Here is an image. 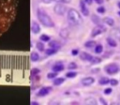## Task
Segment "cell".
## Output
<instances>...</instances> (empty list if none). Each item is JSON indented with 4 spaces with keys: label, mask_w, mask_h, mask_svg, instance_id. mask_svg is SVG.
Returning a JSON list of instances; mask_svg holds the SVG:
<instances>
[{
    "label": "cell",
    "mask_w": 120,
    "mask_h": 105,
    "mask_svg": "<svg viewBox=\"0 0 120 105\" xmlns=\"http://www.w3.org/2000/svg\"><path fill=\"white\" fill-rule=\"evenodd\" d=\"M37 16L38 21L46 27H53L54 26V22L52 20V18L41 8H38L37 10Z\"/></svg>",
    "instance_id": "cell-1"
},
{
    "label": "cell",
    "mask_w": 120,
    "mask_h": 105,
    "mask_svg": "<svg viewBox=\"0 0 120 105\" xmlns=\"http://www.w3.org/2000/svg\"><path fill=\"white\" fill-rule=\"evenodd\" d=\"M68 20L70 23L74 25H79L82 23V18L80 15V13L74 9V8H69L68 11Z\"/></svg>",
    "instance_id": "cell-2"
},
{
    "label": "cell",
    "mask_w": 120,
    "mask_h": 105,
    "mask_svg": "<svg viewBox=\"0 0 120 105\" xmlns=\"http://www.w3.org/2000/svg\"><path fill=\"white\" fill-rule=\"evenodd\" d=\"M104 70L107 74L109 75H113V74H116L118 71H119V67L117 64H114V63H112V64H109V65H106L105 68H104Z\"/></svg>",
    "instance_id": "cell-3"
},
{
    "label": "cell",
    "mask_w": 120,
    "mask_h": 105,
    "mask_svg": "<svg viewBox=\"0 0 120 105\" xmlns=\"http://www.w3.org/2000/svg\"><path fill=\"white\" fill-rule=\"evenodd\" d=\"M53 10H54V12H55L57 15L62 16V15H64V14H65V12L67 11V8H66L63 4L58 3V4H56V5L54 6Z\"/></svg>",
    "instance_id": "cell-4"
},
{
    "label": "cell",
    "mask_w": 120,
    "mask_h": 105,
    "mask_svg": "<svg viewBox=\"0 0 120 105\" xmlns=\"http://www.w3.org/2000/svg\"><path fill=\"white\" fill-rule=\"evenodd\" d=\"M52 90V88L51 86H45V87H42V88H40V89L38 91L37 96H38V97H45V96H47Z\"/></svg>",
    "instance_id": "cell-5"
},
{
    "label": "cell",
    "mask_w": 120,
    "mask_h": 105,
    "mask_svg": "<svg viewBox=\"0 0 120 105\" xmlns=\"http://www.w3.org/2000/svg\"><path fill=\"white\" fill-rule=\"evenodd\" d=\"M104 31H105V28L102 25H97L96 27L93 28V30L91 32V37H97V36L100 35Z\"/></svg>",
    "instance_id": "cell-6"
},
{
    "label": "cell",
    "mask_w": 120,
    "mask_h": 105,
    "mask_svg": "<svg viewBox=\"0 0 120 105\" xmlns=\"http://www.w3.org/2000/svg\"><path fill=\"white\" fill-rule=\"evenodd\" d=\"M80 8H81V11H82L83 16L89 15V10L86 8V3L84 2V0H80Z\"/></svg>",
    "instance_id": "cell-7"
},
{
    "label": "cell",
    "mask_w": 120,
    "mask_h": 105,
    "mask_svg": "<svg viewBox=\"0 0 120 105\" xmlns=\"http://www.w3.org/2000/svg\"><path fill=\"white\" fill-rule=\"evenodd\" d=\"M94 56H92L90 53L86 52H80V58L82 60V61H92Z\"/></svg>",
    "instance_id": "cell-8"
},
{
    "label": "cell",
    "mask_w": 120,
    "mask_h": 105,
    "mask_svg": "<svg viewBox=\"0 0 120 105\" xmlns=\"http://www.w3.org/2000/svg\"><path fill=\"white\" fill-rule=\"evenodd\" d=\"M82 84L84 85V86H89L91 84H93L95 82V79L93 77H85L82 80Z\"/></svg>",
    "instance_id": "cell-9"
},
{
    "label": "cell",
    "mask_w": 120,
    "mask_h": 105,
    "mask_svg": "<svg viewBox=\"0 0 120 105\" xmlns=\"http://www.w3.org/2000/svg\"><path fill=\"white\" fill-rule=\"evenodd\" d=\"M64 68H65V67H64V64H63L62 62H57V63H55V64L52 66V69L53 71H55V72H60V71H62Z\"/></svg>",
    "instance_id": "cell-10"
},
{
    "label": "cell",
    "mask_w": 120,
    "mask_h": 105,
    "mask_svg": "<svg viewBox=\"0 0 120 105\" xmlns=\"http://www.w3.org/2000/svg\"><path fill=\"white\" fill-rule=\"evenodd\" d=\"M31 31H32V33H34V34H38L39 31H40V26H39V24L37 22H32V25H31Z\"/></svg>",
    "instance_id": "cell-11"
},
{
    "label": "cell",
    "mask_w": 120,
    "mask_h": 105,
    "mask_svg": "<svg viewBox=\"0 0 120 105\" xmlns=\"http://www.w3.org/2000/svg\"><path fill=\"white\" fill-rule=\"evenodd\" d=\"M49 46H50V48L55 49V50H57V51L61 48V44H60L58 41H56V40H52V41H51V42L49 43Z\"/></svg>",
    "instance_id": "cell-12"
},
{
    "label": "cell",
    "mask_w": 120,
    "mask_h": 105,
    "mask_svg": "<svg viewBox=\"0 0 120 105\" xmlns=\"http://www.w3.org/2000/svg\"><path fill=\"white\" fill-rule=\"evenodd\" d=\"M103 22L106 23V24L109 25V26H112V25L114 24V21H113V19L111 18V17H105V18L103 19Z\"/></svg>",
    "instance_id": "cell-13"
},
{
    "label": "cell",
    "mask_w": 120,
    "mask_h": 105,
    "mask_svg": "<svg viewBox=\"0 0 120 105\" xmlns=\"http://www.w3.org/2000/svg\"><path fill=\"white\" fill-rule=\"evenodd\" d=\"M38 59H39L38 53L36 52H32L31 54H30V60H31L32 62H37Z\"/></svg>",
    "instance_id": "cell-14"
},
{
    "label": "cell",
    "mask_w": 120,
    "mask_h": 105,
    "mask_svg": "<svg viewBox=\"0 0 120 105\" xmlns=\"http://www.w3.org/2000/svg\"><path fill=\"white\" fill-rule=\"evenodd\" d=\"M106 41H107V43L109 44V46H111V47H116V46H117L116 41H115L113 38H106Z\"/></svg>",
    "instance_id": "cell-15"
},
{
    "label": "cell",
    "mask_w": 120,
    "mask_h": 105,
    "mask_svg": "<svg viewBox=\"0 0 120 105\" xmlns=\"http://www.w3.org/2000/svg\"><path fill=\"white\" fill-rule=\"evenodd\" d=\"M109 82H110V80H109L108 78H106V77H102V78H100V79L98 80V84H100V85L108 84Z\"/></svg>",
    "instance_id": "cell-16"
},
{
    "label": "cell",
    "mask_w": 120,
    "mask_h": 105,
    "mask_svg": "<svg viewBox=\"0 0 120 105\" xmlns=\"http://www.w3.org/2000/svg\"><path fill=\"white\" fill-rule=\"evenodd\" d=\"M64 82H65V79H64V78H62V77H58V78L54 79V81H53V84H54V85H60V84H62Z\"/></svg>",
    "instance_id": "cell-17"
},
{
    "label": "cell",
    "mask_w": 120,
    "mask_h": 105,
    "mask_svg": "<svg viewBox=\"0 0 120 105\" xmlns=\"http://www.w3.org/2000/svg\"><path fill=\"white\" fill-rule=\"evenodd\" d=\"M60 36H61L62 38H67L68 36V30L67 28L61 29V31H60Z\"/></svg>",
    "instance_id": "cell-18"
},
{
    "label": "cell",
    "mask_w": 120,
    "mask_h": 105,
    "mask_svg": "<svg viewBox=\"0 0 120 105\" xmlns=\"http://www.w3.org/2000/svg\"><path fill=\"white\" fill-rule=\"evenodd\" d=\"M94 51H95V52H96V53H101V52H102V51H103V46H102V45H100V44H98V45H96V46H95Z\"/></svg>",
    "instance_id": "cell-19"
},
{
    "label": "cell",
    "mask_w": 120,
    "mask_h": 105,
    "mask_svg": "<svg viewBox=\"0 0 120 105\" xmlns=\"http://www.w3.org/2000/svg\"><path fill=\"white\" fill-rule=\"evenodd\" d=\"M56 52H57V50L52 49V48H49V49L45 50V53H46L47 55H52V54H54Z\"/></svg>",
    "instance_id": "cell-20"
},
{
    "label": "cell",
    "mask_w": 120,
    "mask_h": 105,
    "mask_svg": "<svg viewBox=\"0 0 120 105\" xmlns=\"http://www.w3.org/2000/svg\"><path fill=\"white\" fill-rule=\"evenodd\" d=\"M37 48H38V50L39 51V52H43L44 50H45V47H44V44L41 42V41H38V42H37Z\"/></svg>",
    "instance_id": "cell-21"
},
{
    "label": "cell",
    "mask_w": 120,
    "mask_h": 105,
    "mask_svg": "<svg viewBox=\"0 0 120 105\" xmlns=\"http://www.w3.org/2000/svg\"><path fill=\"white\" fill-rule=\"evenodd\" d=\"M77 76V72L76 71H68L66 73V77L67 78H75Z\"/></svg>",
    "instance_id": "cell-22"
},
{
    "label": "cell",
    "mask_w": 120,
    "mask_h": 105,
    "mask_svg": "<svg viewBox=\"0 0 120 105\" xmlns=\"http://www.w3.org/2000/svg\"><path fill=\"white\" fill-rule=\"evenodd\" d=\"M84 46L87 47V48H91V47H93V46H96V41H94V40L86 41V42L84 43Z\"/></svg>",
    "instance_id": "cell-23"
},
{
    "label": "cell",
    "mask_w": 120,
    "mask_h": 105,
    "mask_svg": "<svg viewBox=\"0 0 120 105\" xmlns=\"http://www.w3.org/2000/svg\"><path fill=\"white\" fill-rule=\"evenodd\" d=\"M78 67H77V64L76 63H74V62H71V63H69L68 64V69H76Z\"/></svg>",
    "instance_id": "cell-24"
},
{
    "label": "cell",
    "mask_w": 120,
    "mask_h": 105,
    "mask_svg": "<svg viewBox=\"0 0 120 105\" xmlns=\"http://www.w3.org/2000/svg\"><path fill=\"white\" fill-rule=\"evenodd\" d=\"M56 76H57V72H55V71L50 72V73L47 74V78H48V79H53V78H55Z\"/></svg>",
    "instance_id": "cell-25"
},
{
    "label": "cell",
    "mask_w": 120,
    "mask_h": 105,
    "mask_svg": "<svg viewBox=\"0 0 120 105\" xmlns=\"http://www.w3.org/2000/svg\"><path fill=\"white\" fill-rule=\"evenodd\" d=\"M39 38H40V40H41V41H49L51 38H50L48 35H41Z\"/></svg>",
    "instance_id": "cell-26"
},
{
    "label": "cell",
    "mask_w": 120,
    "mask_h": 105,
    "mask_svg": "<svg viewBox=\"0 0 120 105\" xmlns=\"http://www.w3.org/2000/svg\"><path fill=\"white\" fill-rule=\"evenodd\" d=\"M97 11H98V13H99V14H103V13L105 12V8H104L103 6L98 7V8H97Z\"/></svg>",
    "instance_id": "cell-27"
},
{
    "label": "cell",
    "mask_w": 120,
    "mask_h": 105,
    "mask_svg": "<svg viewBox=\"0 0 120 105\" xmlns=\"http://www.w3.org/2000/svg\"><path fill=\"white\" fill-rule=\"evenodd\" d=\"M100 61H101V58H99V57H93L91 62L93 64H98V63H100Z\"/></svg>",
    "instance_id": "cell-28"
},
{
    "label": "cell",
    "mask_w": 120,
    "mask_h": 105,
    "mask_svg": "<svg viewBox=\"0 0 120 105\" xmlns=\"http://www.w3.org/2000/svg\"><path fill=\"white\" fill-rule=\"evenodd\" d=\"M109 83L112 84V85H117V84H118V81H117L116 79H111Z\"/></svg>",
    "instance_id": "cell-29"
},
{
    "label": "cell",
    "mask_w": 120,
    "mask_h": 105,
    "mask_svg": "<svg viewBox=\"0 0 120 105\" xmlns=\"http://www.w3.org/2000/svg\"><path fill=\"white\" fill-rule=\"evenodd\" d=\"M85 103H86V104H96L97 102H96V100H95L93 98H91V100H88V98L85 99Z\"/></svg>",
    "instance_id": "cell-30"
},
{
    "label": "cell",
    "mask_w": 120,
    "mask_h": 105,
    "mask_svg": "<svg viewBox=\"0 0 120 105\" xmlns=\"http://www.w3.org/2000/svg\"><path fill=\"white\" fill-rule=\"evenodd\" d=\"M39 72V69L38 68H32L31 69V75H33L34 74V76L36 75V74H38Z\"/></svg>",
    "instance_id": "cell-31"
},
{
    "label": "cell",
    "mask_w": 120,
    "mask_h": 105,
    "mask_svg": "<svg viewBox=\"0 0 120 105\" xmlns=\"http://www.w3.org/2000/svg\"><path fill=\"white\" fill-rule=\"evenodd\" d=\"M112 88H106L105 90H104V94L105 95H110V94H112Z\"/></svg>",
    "instance_id": "cell-32"
},
{
    "label": "cell",
    "mask_w": 120,
    "mask_h": 105,
    "mask_svg": "<svg viewBox=\"0 0 120 105\" xmlns=\"http://www.w3.org/2000/svg\"><path fill=\"white\" fill-rule=\"evenodd\" d=\"M78 53H79V50H77V49H74V50L71 51V54L72 55H77Z\"/></svg>",
    "instance_id": "cell-33"
},
{
    "label": "cell",
    "mask_w": 120,
    "mask_h": 105,
    "mask_svg": "<svg viewBox=\"0 0 120 105\" xmlns=\"http://www.w3.org/2000/svg\"><path fill=\"white\" fill-rule=\"evenodd\" d=\"M55 2H61V3H69L71 0H53Z\"/></svg>",
    "instance_id": "cell-34"
},
{
    "label": "cell",
    "mask_w": 120,
    "mask_h": 105,
    "mask_svg": "<svg viewBox=\"0 0 120 105\" xmlns=\"http://www.w3.org/2000/svg\"><path fill=\"white\" fill-rule=\"evenodd\" d=\"M41 2H43L44 4H50V3L53 2V0H41Z\"/></svg>",
    "instance_id": "cell-35"
},
{
    "label": "cell",
    "mask_w": 120,
    "mask_h": 105,
    "mask_svg": "<svg viewBox=\"0 0 120 105\" xmlns=\"http://www.w3.org/2000/svg\"><path fill=\"white\" fill-rule=\"evenodd\" d=\"M99 101H100V103H102V104H107V102L103 99V98H99Z\"/></svg>",
    "instance_id": "cell-36"
},
{
    "label": "cell",
    "mask_w": 120,
    "mask_h": 105,
    "mask_svg": "<svg viewBox=\"0 0 120 105\" xmlns=\"http://www.w3.org/2000/svg\"><path fill=\"white\" fill-rule=\"evenodd\" d=\"M97 4H99V5H101L102 3H103V0H94Z\"/></svg>",
    "instance_id": "cell-37"
},
{
    "label": "cell",
    "mask_w": 120,
    "mask_h": 105,
    "mask_svg": "<svg viewBox=\"0 0 120 105\" xmlns=\"http://www.w3.org/2000/svg\"><path fill=\"white\" fill-rule=\"evenodd\" d=\"M92 1H93V0H84V2H85L87 5H91V4H92Z\"/></svg>",
    "instance_id": "cell-38"
},
{
    "label": "cell",
    "mask_w": 120,
    "mask_h": 105,
    "mask_svg": "<svg viewBox=\"0 0 120 105\" xmlns=\"http://www.w3.org/2000/svg\"><path fill=\"white\" fill-rule=\"evenodd\" d=\"M31 104H38V103L37 101H32V102H31Z\"/></svg>",
    "instance_id": "cell-39"
},
{
    "label": "cell",
    "mask_w": 120,
    "mask_h": 105,
    "mask_svg": "<svg viewBox=\"0 0 120 105\" xmlns=\"http://www.w3.org/2000/svg\"><path fill=\"white\" fill-rule=\"evenodd\" d=\"M117 6H118V8H120V2H118V3H117Z\"/></svg>",
    "instance_id": "cell-40"
},
{
    "label": "cell",
    "mask_w": 120,
    "mask_h": 105,
    "mask_svg": "<svg viewBox=\"0 0 120 105\" xmlns=\"http://www.w3.org/2000/svg\"><path fill=\"white\" fill-rule=\"evenodd\" d=\"M118 15H120V11H119V12H118Z\"/></svg>",
    "instance_id": "cell-41"
}]
</instances>
